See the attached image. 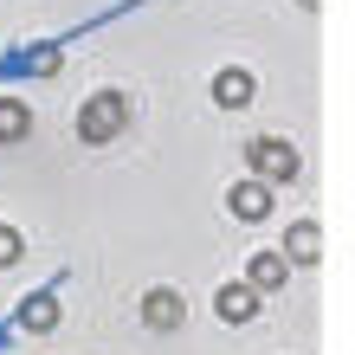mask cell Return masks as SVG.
I'll list each match as a JSON object with an SVG mask.
<instances>
[{
  "mask_svg": "<svg viewBox=\"0 0 355 355\" xmlns=\"http://www.w3.org/2000/svg\"><path fill=\"white\" fill-rule=\"evenodd\" d=\"M245 162H252V181H265V187H291L304 175V155L278 136H252L245 142Z\"/></svg>",
  "mask_w": 355,
  "mask_h": 355,
  "instance_id": "obj_1",
  "label": "cell"
},
{
  "mask_svg": "<svg viewBox=\"0 0 355 355\" xmlns=\"http://www.w3.org/2000/svg\"><path fill=\"white\" fill-rule=\"evenodd\" d=\"M123 130H130V97H123V91H97L85 110H78V136L97 142V149H103V142H116Z\"/></svg>",
  "mask_w": 355,
  "mask_h": 355,
  "instance_id": "obj_2",
  "label": "cell"
},
{
  "mask_svg": "<svg viewBox=\"0 0 355 355\" xmlns=\"http://www.w3.org/2000/svg\"><path fill=\"white\" fill-rule=\"evenodd\" d=\"M271 200H278V187H265V181H233V194H226V214L245 220V226H259V220H271Z\"/></svg>",
  "mask_w": 355,
  "mask_h": 355,
  "instance_id": "obj_3",
  "label": "cell"
},
{
  "mask_svg": "<svg viewBox=\"0 0 355 355\" xmlns=\"http://www.w3.org/2000/svg\"><path fill=\"white\" fill-rule=\"evenodd\" d=\"M181 317H187V297H181V291L155 284L149 297H142V323H149L155 336H168V329H181Z\"/></svg>",
  "mask_w": 355,
  "mask_h": 355,
  "instance_id": "obj_4",
  "label": "cell"
},
{
  "mask_svg": "<svg viewBox=\"0 0 355 355\" xmlns=\"http://www.w3.org/2000/svg\"><path fill=\"white\" fill-rule=\"evenodd\" d=\"M252 97H259V85H252V71H245V65L214 71V103H220V110H245Z\"/></svg>",
  "mask_w": 355,
  "mask_h": 355,
  "instance_id": "obj_5",
  "label": "cell"
},
{
  "mask_svg": "<svg viewBox=\"0 0 355 355\" xmlns=\"http://www.w3.org/2000/svg\"><path fill=\"white\" fill-rule=\"evenodd\" d=\"M214 310H220V323H226V329H239V323H252V317H259V291H252V284H226L220 297H214Z\"/></svg>",
  "mask_w": 355,
  "mask_h": 355,
  "instance_id": "obj_6",
  "label": "cell"
},
{
  "mask_svg": "<svg viewBox=\"0 0 355 355\" xmlns=\"http://www.w3.org/2000/svg\"><path fill=\"white\" fill-rule=\"evenodd\" d=\"M284 278H291V259H284V252H259V259H245V284H252L259 297H265V291H284Z\"/></svg>",
  "mask_w": 355,
  "mask_h": 355,
  "instance_id": "obj_7",
  "label": "cell"
},
{
  "mask_svg": "<svg viewBox=\"0 0 355 355\" xmlns=\"http://www.w3.org/2000/svg\"><path fill=\"white\" fill-rule=\"evenodd\" d=\"M284 259H291V265H317V259H323V226H317V220H297V226L284 233Z\"/></svg>",
  "mask_w": 355,
  "mask_h": 355,
  "instance_id": "obj_8",
  "label": "cell"
},
{
  "mask_svg": "<svg viewBox=\"0 0 355 355\" xmlns=\"http://www.w3.org/2000/svg\"><path fill=\"white\" fill-rule=\"evenodd\" d=\"M33 136V110L19 97H0V142H26Z\"/></svg>",
  "mask_w": 355,
  "mask_h": 355,
  "instance_id": "obj_9",
  "label": "cell"
},
{
  "mask_svg": "<svg viewBox=\"0 0 355 355\" xmlns=\"http://www.w3.org/2000/svg\"><path fill=\"white\" fill-rule=\"evenodd\" d=\"M19 329H33V336L58 329V297H26L19 304Z\"/></svg>",
  "mask_w": 355,
  "mask_h": 355,
  "instance_id": "obj_10",
  "label": "cell"
},
{
  "mask_svg": "<svg viewBox=\"0 0 355 355\" xmlns=\"http://www.w3.org/2000/svg\"><path fill=\"white\" fill-rule=\"evenodd\" d=\"M19 259H26V239H19L13 226H0V271H7V265H19Z\"/></svg>",
  "mask_w": 355,
  "mask_h": 355,
  "instance_id": "obj_11",
  "label": "cell"
},
{
  "mask_svg": "<svg viewBox=\"0 0 355 355\" xmlns=\"http://www.w3.org/2000/svg\"><path fill=\"white\" fill-rule=\"evenodd\" d=\"M26 65H33V71H39V78H52V71H58V52H52V46H39V52H33V58H26Z\"/></svg>",
  "mask_w": 355,
  "mask_h": 355,
  "instance_id": "obj_12",
  "label": "cell"
},
{
  "mask_svg": "<svg viewBox=\"0 0 355 355\" xmlns=\"http://www.w3.org/2000/svg\"><path fill=\"white\" fill-rule=\"evenodd\" d=\"M297 7H317V0H297Z\"/></svg>",
  "mask_w": 355,
  "mask_h": 355,
  "instance_id": "obj_13",
  "label": "cell"
}]
</instances>
